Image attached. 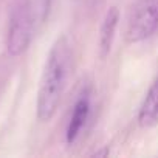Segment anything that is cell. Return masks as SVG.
Instances as JSON below:
<instances>
[{
	"mask_svg": "<svg viewBox=\"0 0 158 158\" xmlns=\"http://www.w3.org/2000/svg\"><path fill=\"white\" fill-rule=\"evenodd\" d=\"M70 50L65 37H59L47 57L42 73L39 93H37V118L40 121H50L60 102L67 73H68Z\"/></svg>",
	"mask_w": 158,
	"mask_h": 158,
	"instance_id": "1",
	"label": "cell"
},
{
	"mask_svg": "<svg viewBox=\"0 0 158 158\" xmlns=\"http://www.w3.org/2000/svg\"><path fill=\"white\" fill-rule=\"evenodd\" d=\"M155 33H158V0H138L127 19L126 40L141 42Z\"/></svg>",
	"mask_w": 158,
	"mask_h": 158,
	"instance_id": "2",
	"label": "cell"
},
{
	"mask_svg": "<svg viewBox=\"0 0 158 158\" xmlns=\"http://www.w3.org/2000/svg\"><path fill=\"white\" fill-rule=\"evenodd\" d=\"M33 34V17L30 2L22 0L16 6L8 30V53L11 56H20L30 45Z\"/></svg>",
	"mask_w": 158,
	"mask_h": 158,
	"instance_id": "3",
	"label": "cell"
},
{
	"mask_svg": "<svg viewBox=\"0 0 158 158\" xmlns=\"http://www.w3.org/2000/svg\"><path fill=\"white\" fill-rule=\"evenodd\" d=\"M89 113H90L89 98L82 96L74 104V109H73V113H71V118H70V123H68V127H67V143L68 144L76 141L77 135L81 133V130H82V127H84V124L89 118Z\"/></svg>",
	"mask_w": 158,
	"mask_h": 158,
	"instance_id": "4",
	"label": "cell"
},
{
	"mask_svg": "<svg viewBox=\"0 0 158 158\" xmlns=\"http://www.w3.org/2000/svg\"><path fill=\"white\" fill-rule=\"evenodd\" d=\"M138 121L143 127H150L158 123V79L149 89L146 99L139 109Z\"/></svg>",
	"mask_w": 158,
	"mask_h": 158,
	"instance_id": "5",
	"label": "cell"
},
{
	"mask_svg": "<svg viewBox=\"0 0 158 158\" xmlns=\"http://www.w3.org/2000/svg\"><path fill=\"white\" fill-rule=\"evenodd\" d=\"M118 20H119L118 8L112 6V8L106 13V17H104L102 25H101L99 48H101V56H102V57H106V56L109 54V51H110V47H112V42H113V37H115V30H116Z\"/></svg>",
	"mask_w": 158,
	"mask_h": 158,
	"instance_id": "6",
	"label": "cell"
},
{
	"mask_svg": "<svg viewBox=\"0 0 158 158\" xmlns=\"http://www.w3.org/2000/svg\"><path fill=\"white\" fill-rule=\"evenodd\" d=\"M50 6H51V0H42V20L47 19L48 16V11H50Z\"/></svg>",
	"mask_w": 158,
	"mask_h": 158,
	"instance_id": "7",
	"label": "cell"
}]
</instances>
